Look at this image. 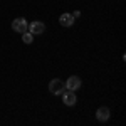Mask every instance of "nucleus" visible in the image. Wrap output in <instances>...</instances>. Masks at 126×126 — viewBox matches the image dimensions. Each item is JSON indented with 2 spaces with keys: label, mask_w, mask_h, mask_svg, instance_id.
I'll use <instances>...</instances> for the list:
<instances>
[{
  "label": "nucleus",
  "mask_w": 126,
  "mask_h": 126,
  "mask_svg": "<svg viewBox=\"0 0 126 126\" xmlns=\"http://www.w3.org/2000/svg\"><path fill=\"white\" fill-rule=\"evenodd\" d=\"M66 91V84L62 82V79H52L49 82V93L54 96H61Z\"/></svg>",
  "instance_id": "1"
},
{
  "label": "nucleus",
  "mask_w": 126,
  "mask_h": 126,
  "mask_svg": "<svg viewBox=\"0 0 126 126\" xmlns=\"http://www.w3.org/2000/svg\"><path fill=\"white\" fill-rule=\"evenodd\" d=\"M27 30H29L32 35H40V34L46 32V24L40 22V20H34V22H30V24H29Z\"/></svg>",
  "instance_id": "3"
},
{
  "label": "nucleus",
  "mask_w": 126,
  "mask_h": 126,
  "mask_svg": "<svg viewBox=\"0 0 126 126\" xmlns=\"http://www.w3.org/2000/svg\"><path fill=\"white\" fill-rule=\"evenodd\" d=\"M22 40H24L25 44H32V40H34V35H32L29 30H27V32H24V34H22Z\"/></svg>",
  "instance_id": "8"
},
{
  "label": "nucleus",
  "mask_w": 126,
  "mask_h": 126,
  "mask_svg": "<svg viewBox=\"0 0 126 126\" xmlns=\"http://www.w3.org/2000/svg\"><path fill=\"white\" fill-rule=\"evenodd\" d=\"M79 15H81V12H79V10H76V12H74V14H72V17H74V19H78Z\"/></svg>",
  "instance_id": "9"
},
{
  "label": "nucleus",
  "mask_w": 126,
  "mask_h": 126,
  "mask_svg": "<svg viewBox=\"0 0 126 126\" xmlns=\"http://www.w3.org/2000/svg\"><path fill=\"white\" fill-rule=\"evenodd\" d=\"M74 22H76V19L72 17V14H62V15L59 17V24H61L62 27H72Z\"/></svg>",
  "instance_id": "7"
},
{
  "label": "nucleus",
  "mask_w": 126,
  "mask_h": 126,
  "mask_svg": "<svg viewBox=\"0 0 126 126\" xmlns=\"http://www.w3.org/2000/svg\"><path fill=\"white\" fill-rule=\"evenodd\" d=\"M62 103L66 104V106H74L76 103H78V96H76V91H69V89H66L62 94Z\"/></svg>",
  "instance_id": "4"
},
{
  "label": "nucleus",
  "mask_w": 126,
  "mask_h": 126,
  "mask_svg": "<svg viewBox=\"0 0 126 126\" xmlns=\"http://www.w3.org/2000/svg\"><path fill=\"white\" fill-rule=\"evenodd\" d=\"M109 116H111V111H109V108H108V106L97 108V111H96V119H97V121L104 123V121L109 119Z\"/></svg>",
  "instance_id": "6"
},
{
  "label": "nucleus",
  "mask_w": 126,
  "mask_h": 126,
  "mask_svg": "<svg viewBox=\"0 0 126 126\" xmlns=\"http://www.w3.org/2000/svg\"><path fill=\"white\" fill-rule=\"evenodd\" d=\"M27 27H29V22H27V19H24V17H17V19L12 20V30L14 32L24 34V32H27Z\"/></svg>",
  "instance_id": "2"
},
{
  "label": "nucleus",
  "mask_w": 126,
  "mask_h": 126,
  "mask_svg": "<svg viewBox=\"0 0 126 126\" xmlns=\"http://www.w3.org/2000/svg\"><path fill=\"white\" fill-rule=\"evenodd\" d=\"M64 84H66V89H69V91H78L79 87L82 86V81L78 76H71V78H67V81Z\"/></svg>",
  "instance_id": "5"
}]
</instances>
